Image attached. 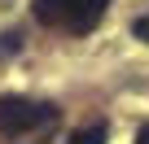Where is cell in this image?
Wrapping results in <instances>:
<instances>
[{
	"label": "cell",
	"mask_w": 149,
	"mask_h": 144,
	"mask_svg": "<svg viewBox=\"0 0 149 144\" xmlns=\"http://www.w3.org/2000/svg\"><path fill=\"white\" fill-rule=\"evenodd\" d=\"M110 9V0H35V22L88 35Z\"/></svg>",
	"instance_id": "obj_1"
},
{
	"label": "cell",
	"mask_w": 149,
	"mask_h": 144,
	"mask_svg": "<svg viewBox=\"0 0 149 144\" xmlns=\"http://www.w3.org/2000/svg\"><path fill=\"white\" fill-rule=\"evenodd\" d=\"M61 109L48 105V101H26V96H0V135H26V131H40L48 122H57Z\"/></svg>",
	"instance_id": "obj_2"
},
{
	"label": "cell",
	"mask_w": 149,
	"mask_h": 144,
	"mask_svg": "<svg viewBox=\"0 0 149 144\" xmlns=\"http://www.w3.org/2000/svg\"><path fill=\"white\" fill-rule=\"evenodd\" d=\"M105 135H110L105 122H88V127H79V131L70 135V144H105Z\"/></svg>",
	"instance_id": "obj_3"
},
{
	"label": "cell",
	"mask_w": 149,
	"mask_h": 144,
	"mask_svg": "<svg viewBox=\"0 0 149 144\" xmlns=\"http://www.w3.org/2000/svg\"><path fill=\"white\" fill-rule=\"evenodd\" d=\"M18 48H22V35H18V31L0 35V52H18Z\"/></svg>",
	"instance_id": "obj_4"
},
{
	"label": "cell",
	"mask_w": 149,
	"mask_h": 144,
	"mask_svg": "<svg viewBox=\"0 0 149 144\" xmlns=\"http://www.w3.org/2000/svg\"><path fill=\"white\" fill-rule=\"evenodd\" d=\"M132 31H136V39H145V44H149V13H145V18H136V26H132Z\"/></svg>",
	"instance_id": "obj_5"
},
{
	"label": "cell",
	"mask_w": 149,
	"mask_h": 144,
	"mask_svg": "<svg viewBox=\"0 0 149 144\" xmlns=\"http://www.w3.org/2000/svg\"><path fill=\"white\" fill-rule=\"evenodd\" d=\"M136 144H149V127H140V135H136Z\"/></svg>",
	"instance_id": "obj_6"
}]
</instances>
